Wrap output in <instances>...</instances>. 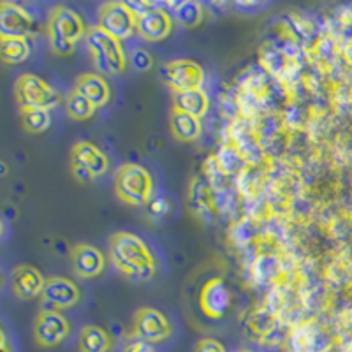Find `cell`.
Returning <instances> with one entry per match:
<instances>
[{
  "mask_svg": "<svg viewBox=\"0 0 352 352\" xmlns=\"http://www.w3.org/2000/svg\"><path fill=\"white\" fill-rule=\"evenodd\" d=\"M109 256L115 268L132 280H150L157 273L152 250L138 234L118 231L109 238Z\"/></svg>",
  "mask_w": 352,
  "mask_h": 352,
  "instance_id": "obj_1",
  "label": "cell"
},
{
  "mask_svg": "<svg viewBox=\"0 0 352 352\" xmlns=\"http://www.w3.org/2000/svg\"><path fill=\"white\" fill-rule=\"evenodd\" d=\"M88 28L74 9L67 6L53 8L48 20V37L52 50L56 55H71L83 37H87Z\"/></svg>",
  "mask_w": 352,
  "mask_h": 352,
  "instance_id": "obj_2",
  "label": "cell"
},
{
  "mask_svg": "<svg viewBox=\"0 0 352 352\" xmlns=\"http://www.w3.org/2000/svg\"><path fill=\"white\" fill-rule=\"evenodd\" d=\"M87 46L94 56V64L100 72L120 74L127 67V55L122 46V41L109 36L102 28L90 27L87 32Z\"/></svg>",
  "mask_w": 352,
  "mask_h": 352,
  "instance_id": "obj_3",
  "label": "cell"
},
{
  "mask_svg": "<svg viewBox=\"0 0 352 352\" xmlns=\"http://www.w3.org/2000/svg\"><path fill=\"white\" fill-rule=\"evenodd\" d=\"M115 192L131 206H141L152 199L153 178L143 166L124 164L115 175Z\"/></svg>",
  "mask_w": 352,
  "mask_h": 352,
  "instance_id": "obj_4",
  "label": "cell"
},
{
  "mask_svg": "<svg viewBox=\"0 0 352 352\" xmlns=\"http://www.w3.org/2000/svg\"><path fill=\"white\" fill-rule=\"evenodd\" d=\"M14 97L21 109H53L58 106L60 97L43 78L36 74H21L14 81Z\"/></svg>",
  "mask_w": 352,
  "mask_h": 352,
  "instance_id": "obj_5",
  "label": "cell"
},
{
  "mask_svg": "<svg viewBox=\"0 0 352 352\" xmlns=\"http://www.w3.org/2000/svg\"><path fill=\"white\" fill-rule=\"evenodd\" d=\"M109 159L100 148L90 141H78L71 148V173L78 182L96 180L106 175Z\"/></svg>",
  "mask_w": 352,
  "mask_h": 352,
  "instance_id": "obj_6",
  "label": "cell"
},
{
  "mask_svg": "<svg viewBox=\"0 0 352 352\" xmlns=\"http://www.w3.org/2000/svg\"><path fill=\"white\" fill-rule=\"evenodd\" d=\"M162 78L175 94L201 90L204 81V71L197 62L188 58H176L162 65Z\"/></svg>",
  "mask_w": 352,
  "mask_h": 352,
  "instance_id": "obj_7",
  "label": "cell"
},
{
  "mask_svg": "<svg viewBox=\"0 0 352 352\" xmlns=\"http://www.w3.org/2000/svg\"><path fill=\"white\" fill-rule=\"evenodd\" d=\"M99 27L122 41L138 28V14L127 2H106L99 9Z\"/></svg>",
  "mask_w": 352,
  "mask_h": 352,
  "instance_id": "obj_8",
  "label": "cell"
},
{
  "mask_svg": "<svg viewBox=\"0 0 352 352\" xmlns=\"http://www.w3.org/2000/svg\"><path fill=\"white\" fill-rule=\"evenodd\" d=\"M171 322L164 314L152 307H143L134 314V338L146 344H159L171 335Z\"/></svg>",
  "mask_w": 352,
  "mask_h": 352,
  "instance_id": "obj_9",
  "label": "cell"
},
{
  "mask_svg": "<svg viewBox=\"0 0 352 352\" xmlns=\"http://www.w3.org/2000/svg\"><path fill=\"white\" fill-rule=\"evenodd\" d=\"M71 324L58 310H41L34 322V336L41 347H56L69 336Z\"/></svg>",
  "mask_w": 352,
  "mask_h": 352,
  "instance_id": "obj_10",
  "label": "cell"
},
{
  "mask_svg": "<svg viewBox=\"0 0 352 352\" xmlns=\"http://www.w3.org/2000/svg\"><path fill=\"white\" fill-rule=\"evenodd\" d=\"M41 298L48 305V310H65L72 308L81 300V291L65 276H52L46 280Z\"/></svg>",
  "mask_w": 352,
  "mask_h": 352,
  "instance_id": "obj_11",
  "label": "cell"
},
{
  "mask_svg": "<svg viewBox=\"0 0 352 352\" xmlns=\"http://www.w3.org/2000/svg\"><path fill=\"white\" fill-rule=\"evenodd\" d=\"M199 307L210 319H220L231 307V291L222 278H210L199 292Z\"/></svg>",
  "mask_w": 352,
  "mask_h": 352,
  "instance_id": "obj_12",
  "label": "cell"
},
{
  "mask_svg": "<svg viewBox=\"0 0 352 352\" xmlns=\"http://www.w3.org/2000/svg\"><path fill=\"white\" fill-rule=\"evenodd\" d=\"M43 273L30 264H20L11 272V291L18 300H32L41 296L46 285Z\"/></svg>",
  "mask_w": 352,
  "mask_h": 352,
  "instance_id": "obj_13",
  "label": "cell"
},
{
  "mask_svg": "<svg viewBox=\"0 0 352 352\" xmlns=\"http://www.w3.org/2000/svg\"><path fill=\"white\" fill-rule=\"evenodd\" d=\"M32 25V16L21 6L8 0L0 4V37H27Z\"/></svg>",
  "mask_w": 352,
  "mask_h": 352,
  "instance_id": "obj_14",
  "label": "cell"
},
{
  "mask_svg": "<svg viewBox=\"0 0 352 352\" xmlns=\"http://www.w3.org/2000/svg\"><path fill=\"white\" fill-rule=\"evenodd\" d=\"M136 32L146 41H162L173 32L171 12L155 4L150 11L138 16Z\"/></svg>",
  "mask_w": 352,
  "mask_h": 352,
  "instance_id": "obj_15",
  "label": "cell"
},
{
  "mask_svg": "<svg viewBox=\"0 0 352 352\" xmlns=\"http://www.w3.org/2000/svg\"><path fill=\"white\" fill-rule=\"evenodd\" d=\"M72 268L81 278H96L106 268L104 254L94 245L80 243L71 250Z\"/></svg>",
  "mask_w": 352,
  "mask_h": 352,
  "instance_id": "obj_16",
  "label": "cell"
},
{
  "mask_svg": "<svg viewBox=\"0 0 352 352\" xmlns=\"http://www.w3.org/2000/svg\"><path fill=\"white\" fill-rule=\"evenodd\" d=\"M74 92L81 94L96 108H102L111 97V88L104 78L97 72H85L74 81Z\"/></svg>",
  "mask_w": 352,
  "mask_h": 352,
  "instance_id": "obj_17",
  "label": "cell"
},
{
  "mask_svg": "<svg viewBox=\"0 0 352 352\" xmlns=\"http://www.w3.org/2000/svg\"><path fill=\"white\" fill-rule=\"evenodd\" d=\"M169 129L180 141H196L201 136V118L173 108L169 116Z\"/></svg>",
  "mask_w": 352,
  "mask_h": 352,
  "instance_id": "obj_18",
  "label": "cell"
},
{
  "mask_svg": "<svg viewBox=\"0 0 352 352\" xmlns=\"http://www.w3.org/2000/svg\"><path fill=\"white\" fill-rule=\"evenodd\" d=\"M291 352H328V338L310 326L298 329L291 336Z\"/></svg>",
  "mask_w": 352,
  "mask_h": 352,
  "instance_id": "obj_19",
  "label": "cell"
},
{
  "mask_svg": "<svg viewBox=\"0 0 352 352\" xmlns=\"http://www.w3.org/2000/svg\"><path fill=\"white\" fill-rule=\"evenodd\" d=\"M78 347H80V352H109L111 336L100 326L87 324L80 331Z\"/></svg>",
  "mask_w": 352,
  "mask_h": 352,
  "instance_id": "obj_20",
  "label": "cell"
},
{
  "mask_svg": "<svg viewBox=\"0 0 352 352\" xmlns=\"http://www.w3.org/2000/svg\"><path fill=\"white\" fill-rule=\"evenodd\" d=\"M173 106L180 111L194 115L197 118L206 115L210 108V99L203 90H190V92L175 94L173 97Z\"/></svg>",
  "mask_w": 352,
  "mask_h": 352,
  "instance_id": "obj_21",
  "label": "cell"
},
{
  "mask_svg": "<svg viewBox=\"0 0 352 352\" xmlns=\"http://www.w3.org/2000/svg\"><path fill=\"white\" fill-rule=\"evenodd\" d=\"M0 55L6 64H21L30 56L27 37H0Z\"/></svg>",
  "mask_w": 352,
  "mask_h": 352,
  "instance_id": "obj_22",
  "label": "cell"
},
{
  "mask_svg": "<svg viewBox=\"0 0 352 352\" xmlns=\"http://www.w3.org/2000/svg\"><path fill=\"white\" fill-rule=\"evenodd\" d=\"M171 14L176 21L185 28H196L203 21V8L196 0H185L178 4H171Z\"/></svg>",
  "mask_w": 352,
  "mask_h": 352,
  "instance_id": "obj_23",
  "label": "cell"
},
{
  "mask_svg": "<svg viewBox=\"0 0 352 352\" xmlns=\"http://www.w3.org/2000/svg\"><path fill=\"white\" fill-rule=\"evenodd\" d=\"M21 122L28 132L41 134L52 125V115L48 109H21Z\"/></svg>",
  "mask_w": 352,
  "mask_h": 352,
  "instance_id": "obj_24",
  "label": "cell"
},
{
  "mask_svg": "<svg viewBox=\"0 0 352 352\" xmlns=\"http://www.w3.org/2000/svg\"><path fill=\"white\" fill-rule=\"evenodd\" d=\"M96 109H97L96 106H94L88 99H85L81 94L78 92L69 94L67 113L71 118H74V120H88V118H92Z\"/></svg>",
  "mask_w": 352,
  "mask_h": 352,
  "instance_id": "obj_25",
  "label": "cell"
},
{
  "mask_svg": "<svg viewBox=\"0 0 352 352\" xmlns=\"http://www.w3.org/2000/svg\"><path fill=\"white\" fill-rule=\"evenodd\" d=\"M131 64L134 65L136 71H148L153 65V58L146 50L136 48L131 53Z\"/></svg>",
  "mask_w": 352,
  "mask_h": 352,
  "instance_id": "obj_26",
  "label": "cell"
},
{
  "mask_svg": "<svg viewBox=\"0 0 352 352\" xmlns=\"http://www.w3.org/2000/svg\"><path fill=\"white\" fill-rule=\"evenodd\" d=\"M196 352H226L224 345L220 342L213 340V338H203V340L197 344Z\"/></svg>",
  "mask_w": 352,
  "mask_h": 352,
  "instance_id": "obj_27",
  "label": "cell"
},
{
  "mask_svg": "<svg viewBox=\"0 0 352 352\" xmlns=\"http://www.w3.org/2000/svg\"><path fill=\"white\" fill-rule=\"evenodd\" d=\"M122 352H155L153 351L152 344H146V342L140 340V338H134V340L127 342Z\"/></svg>",
  "mask_w": 352,
  "mask_h": 352,
  "instance_id": "obj_28",
  "label": "cell"
},
{
  "mask_svg": "<svg viewBox=\"0 0 352 352\" xmlns=\"http://www.w3.org/2000/svg\"><path fill=\"white\" fill-rule=\"evenodd\" d=\"M2 352H11V349H9L8 336H6L4 331H2Z\"/></svg>",
  "mask_w": 352,
  "mask_h": 352,
  "instance_id": "obj_29",
  "label": "cell"
},
{
  "mask_svg": "<svg viewBox=\"0 0 352 352\" xmlns=\"http://www.w3.org/2000/svg\"><path fill=\"white\" fill-rule=\"evenodd\" d=\"M241 352H252V351H241Z\"/></svg>",
  "mask_w": 352,
  "mask_h": 352,
  "instance_id": "obj_30",
  "label": "cell"
}]
</instances>
